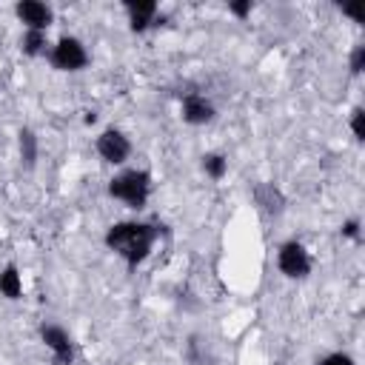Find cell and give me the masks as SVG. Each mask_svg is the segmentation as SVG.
Segmentation results:
<instances>
[{
  "label": "cell",
  "instance_id": "obj_15",
  "mask_svg": "<svg viewBox=\"0 0 365 365\" xmlns=\"http://www.w3.org/2000/svg\"><path fill=\"white\" fill-rule=\"evenodd\" d=\"M351 131H354V137L362 143L365 140V108L362 106H356L354 111H351Z\"/></svg>",
  "mask_w": 365,
  "mask_h": 365
},
{
  "label": "cell",
  "instance_id": "obj_13",
  "mask_svg": "<svg viewBox=\"0 0 365 365\" xmlns=\"http://www.w3.org/2000/svg\"><path fill=\"white\" fill-rule=\"evenodd\" d=\"M20 48H23V54H29V57L43 54V51H46V31H26L23 40H20Z\"/></svg>",
  "mask_w": 365,
  "mask_h": 365
},
{
  "label": "cell",
  "instance_id": "obj_17",
  "mask_svg": "<svg viewBox=\"0 0 365 365\" xmlns=\"http://www.w3.org/2000/svg\"><path fill=\"white\" fill-rule=\"evenodd\" d=\"M317 365H356V362H354L348 354H328V356L319 359Z\"/></svg>",
  "mask_w": 365,
  "mask_h": 365
},
{
  "label": "cell",
  "instance_id": "obj_6",
  "mask_svg": "<svg viewBox=\"0 0 365 365\" xmlns=\"http://www.w3.org/2000/svg\"><path fill=\"white\" fill-rule=\"evenodd\" d=\"M40 339L54 354V365H71L74 362V342L60 325H43L40 328Z\"/></svg>",
  "mask_w": 365,
  "mask_h": 365
},
{
  "label": "cell",
  "instance_id": "obj_14",
  "mask_svg": "<svg viewBox=\"0 0 365 365\" xmlns=\"http://www.w3.org/2000/svg\"><path fill=\"white\" fill-rule=\"evenodd\" d=\"M202 171L211 177V180H222L225 171H228V160L222 154H205L202 157Z\"/></svg>",
  "mask_w": 365,
  "mask_h": 365
},
{
  "label": "cell",
  "instance_id": "obj_10",
  "mask_svg": "<svg viewBox=\"0 0 365 365\" xmlns=\"http://www.w3.org/2000/svg\"><path fill=\"white\" fill-rule=\"evenodd\" d=\"M125 11L134 31H145L157 20V3L154 0H125Z\"/></svg>",
  "mask_w": 365,
  "mask_h": 365
},
{
  "label": "cell",
  "instance_id": "obj_19",
  "mask_svg": "<svg viewBox=\"0 0 365 365\" xmlns=\"http://www.w3.org/2000/svg\"><path fill=\"white\" fill-rule=\"evenodd\" d=\"M342 237H348V240H359V220H348V222H342Z\"/></svg>",
  "mask_w": 365,
  "mask_h": 365
},
{
  "label": "cell",
  "instance_id": "obj_9",
  "mask_svg": "<svg viewBox=\"0 0 365 365\" xmlns=\"http://www.w3.org/2000/svg\"><path fill=\"white\" fill-rule=\"evenodd\" d=\"M17 17L29 26V31H46L51 26V9L37 0H23L17 3Z\"/></svg>",
  "mask_w": 365,
  "mask_h": 365
},
{
  "label": "cell",
  "instance_id": "obj_18",
  "mask_svg": "<svg viewBox=\"0 0 365 365\" xmlns=\"http://www.w3.org/2000/svg\"><path fill=\"white\" fill-rule=\"evenodd\" d=\"M228 11H231V14H237V17H248V14H251V0L228 3Z\"/></svg>",
  "mask_w": 365,
  "mask_h": 365
},
{
  "label": "cell",
  "instance_id": "obj_8",
  "mask_svg": "<svg viewBox=\"0 0 365 365\" xmlns=\"http://www.w3.org/2000/svg\"><path fill=\"white\" fill-rule=\"evenodd\" d=\"M182 120H185L188 125H205V123L214 120V106H211L202 94L185 91V94H182Z\"/></svg>",
  "mask_w": 365,
  "mask_h": 365
},
{
  "label": "cell",
  "instance_id": "obj_11",
  "mask_svg": "<svg viewBox=\"0 0 365 365\" xmlns=\"http://www.w3.org/2000/svg\"><path fill=\"white\" fill-rule=\"evenodd\" d=\"M0 294H3L6 299H20V294H23L20 271H17V265H11V262L0 271Z\"/></svg>",
  "mask_w": 365,
  "mask_h": 365
},
{
  "label": "cell",
  "instance_id": "obj_5",
  "mask_svg": "<svg viewBox=\"0 0 365 365\" xmlns=\"http://www.w3.org/2000/svg\"><path fill=\"white\" fill-rule=\"evenodd\" d=\"M94 148H97V154H100L106 163H111V165L125 163V157L131 154V143H128V137H125L120 128H106V131L97 137Z\"/></svg>",
  "mask_w": 365,
  "mask_h": 365
},
{
  "label": "cell",
  "instance_id": "obj_16",
  "mask_svg": "<svg viewBox=\"0 0 365 365\" xmlns=\"http://www.w3.org/2000/svg\"><path fill=\"white\" fill-rule=\"evenodd\" d=\"M365 68V46H354L351 51V74H362Z\"/></svg>",
  "mask_w": 365,
  "mask_h": 365
},
{
  "label": "cell",
  "instance_id": "obj_1",
  "mask_svg": "<svg viewBox=\"0 0 365 365\" xmlns=\"http://www.w3.org/2000/svg\"><path fill=\"white\" fill-rule=\"evenodd\" d=\"M160 237V225L154 222H114L106 231V245L125 259L128 268H137L154 248V240Z\"/></svg>",
  "mask_w": 365,
  "mask_h": 365
},
{
  "label": "cell",
  "instance_id": "obj_20",
  "mask_svg": "<svg viewBox=\"0 0 365 365\" xmlns=\"http://www.w3.org/2000/svg\"><path fill=\"white\" fill-rule=\"evenodd\" d=\"M342 14L354 17L356 23H362V6H342Z\"/></svg>",
  "mask_w": 365,
  "mask_h": 365
},
{
  "label": "cell",
  "instance_id": "obj_7",
  "mask_svg": "<svg viewBox=\"0 0 365 365\" xmlns=\"http://www.w3.org/2000/svg\"><path fill=\"white\" fill-rule=\"evenodd\" d=\"M257 208L265 214V217H279L285 211V194L274 185V182H257L254 191H251Z\"/></svg>",
  "mask_w": 365,
  "mask_h": 365
},
{
  "label": "cell",
  "instance_id": "obj_4",
  "mask_svg": "<svg viewBox=\"0 0 365 365\" xmlns=\"http://www.w3.org/2000/svg\"><path fill=\"white\" fill-rule=\"evenodd\" d=\"M51 66L60 71H80L88 66V54L77 37H60L51 48Z\"/></svg>",
  "mask_w": 365,
  "mask_h": 365
},
{
  "label": "cell",
  "instance_id": "obj_3",
  "mask_svg": "<svg viewBox=\"0 0 365 365\" xmlns=\"http://www.w3.org/2000/svg\"><path fill=\"white\" fill-rule=\"evenodd\" d=\"M277 265H279V271H282L285 277L302 279V277H308V271H311V257H308V251H305L302 242L288 240V242H282L279 251H277Z\"/></svg>",
  "mask_w": 365,
  "mask_h": 365
},
{
  "label": "cell",
  "instance_id": "obj_2",
  "mask_svg": "<svg viewBox=\"0 0 365 365\" xmlns=\"http://www.w3.org/2000/svg\"><path fill=\"white\" fill-rule=\"evenodd\" d=\"M108 194H111L114 200H123L128 208L140 211V208L148 202V194H151V174H148V171H140V168L123 171V174L111 177Z\"/></svg>",
  "mask_w": 365,
  "mask_h": 365
},
{
  "label": "cell",
  "instance_id": "obj_12",
  "mask_svg": "<svg viewBox=\"0 0 365 365\" xmlns=\"http://www.w3.org/2000/svg\"><path fill=\"white\" fill-rule=\"evenodd\" d=\"M20 160H23L26 168H31L34 160H37V137H34L31 128H23L20 131Z\"/></svg>",
  "mask_w": 365,
  "mask_h": 365
}]
</instances>
